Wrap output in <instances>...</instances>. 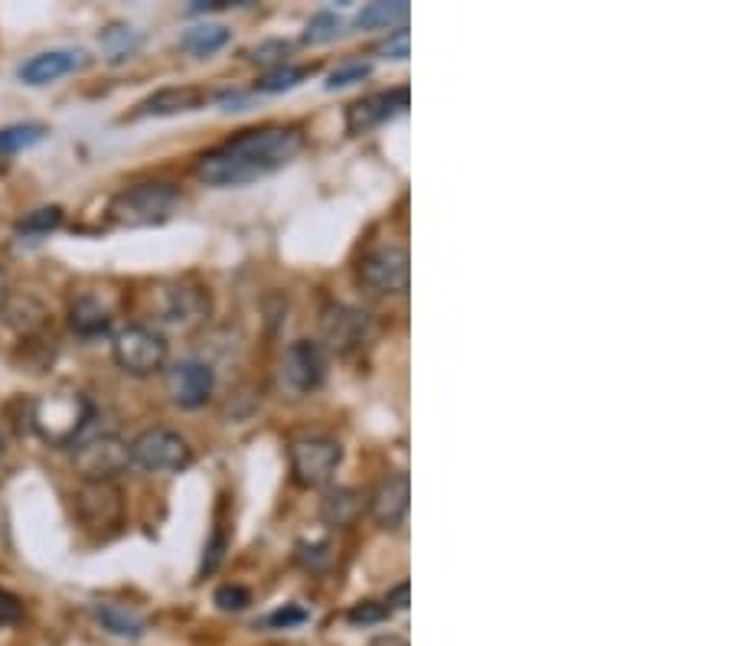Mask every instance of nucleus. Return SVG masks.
<instances>
[{"label":"nucleus","mask_w":734,"mask_h":646,"mask_svg":"<svg viewBox=\"0 0 734 646\" xmlns=\"http://www.w3.org/2000/svg\"><path fill=\"white\" fill-rule=\"evenodd\" d=\"M131 464L147 474H177L193 464V451L183 434L170 428H150L131 444Z\"/></svg>","instance_id":"39448f33"},{"label":"nucleus","mask_w":734,"mask_h":646,"mask_svg":"<svg viewBox=\"0 0 734 646\" xmlns=\"http://www.w3.org/2000/svg\"><path fill=\"white\" fill-rule=\"evenodd\" d=\"M63 225V210L60 206H43V210H33L26 219L17 222V235L20 239H43L50 232H56Z\"/></svg>","instance_id":"393cba45"},{"label":"nucleus","mask_w":734,"mask_h":646,"mask_svg":"<svg viewBox=\"0 0 734 646\" xmlns=\"http://www.w3.org/2000/svg\"><path fill=\"white\" fill-rule=\"evenodd\" d=\"M92 614H95V621L102 624V631H108L111 637H125V640H138V637H145L147 631L145 617H141L138 611L125 607V604L102 601V604L92 607Z\"/></svg>","instance_id":"6ab92c4d"},{"label":"nucleus","mask_w":734,"mask_h":646,"mask_svg":"<svg viewBox=\"0 0 734 646\" xmlns=\"http://www.w3.org/2000/svg\"><path fill=\"white\" fill-rule=\"evenodd\" d=\"M392 617V607L382 604V601H363L350 611V624H379V621H389Z\"/></svg>","instance_id":"7c9ffc66"},{"label":"nucleus","mask_w":734,"mask_h":646,"mask_svg":"<svg viewBox=\"0 0 734 646\" xmlns=\"http://www.w3.org/2000/svg\"><path fill=\"white\" fill-rule=\"evenodd\" d=\"M180 203H183V193H180L173 183L150 180V183H135V187L121 190V193L111 200L108 215H111L118 225L141 229V225H160V222H167L170 215L180 210Z\"/></svg>","instance_id":"f03ea898"},{"label":"nucleus","mask_w":734,"mask_h":646,"mask_svg":"<svg viewBox=\"0 0 734 646\" xmlns=\"http://www.w3.org/2000/svg\"><path fill=\"white\" fill-rule=\"evenodd\" d=\"M304 150V135L297 128H252L220 147L206 150L196 163V177L206 187H248L285 170Z\"/></svg>","instance_id":"f257e3e1"},{"label":"nucleus","mask_w":734,"mask_h":646,"mask_svg":"<svg viewBox=\"0 0 734 646\" xmlns=\"http://www.w3.org/2000/svg\"><path fill=\"white\" fill-rule=\"evenodd\" d=\"M82 53H73V50H50V53H36L30 56L20 70H17V78L23 85H50V82H60L63 75H70L82 66Z\"/></svg>","instance_id":"f3484780"},{"label":"nucleus","mask_w":734,"mask_h":646,"mask_svg":"<svg viewBox=\"0 0 734 646\" xmlns=\"http://www.w3.org/2000/svg\"><path fill=\"white\" fill-rule=\"evenodd\" d=\"M213 389H216V372L200 359H183L167 369V392L173 405L187 412L203 409L213 399Z\"/></svg>","instance_id":"9b49d317"},{"label":"nucleus","mask_w":734,"mask_h":646,"mask_svg":"<svg viewBox=\"0 0 734 646\" xmlns=\"http://www.w3.org/2000/svg\"><path fill=\"white\" fill-rule=\"evenodd\" d=\"M408 108V88H389V92H375V95H366L360 102L350 105L347 112V131L350 135H366L372 128L385 125L389 118L402 115Z\"/></svg>","instance_id":"f8f14e48"},{"label":"nucleus","mask_w":734,"mask_h":646,"mask_svg":"<svg viewBox=\"0 0 734 646\" xmlns=\"http://www.w3.org/2000/svg\"><path fill=\"white\" fill-rule=\"evenodd\" d=\"M225 7H235V0H196V3H190V13H213V10H225Z\"/></svg>","instance_id":"c9c22d12"},{"label":"nucleus","mask_w":734,"mask_h":646,"mask_svg":"<svg viewBox=\"0 0 734 646\" xmlns=\"http://www.w3.org/2000/svg\"><path fill=\"white\" fill-rule=\"evenodd\" d=\"M343 33V17H337V13H330V10H320V13H313L310 17V23H307V30H304V43L307 46H320V43H330V40H337Z\"/></svg>","instance_id":"bb28decb"},{"label":"nucleus","mask_w":734,"mask_h":646,"mask_svg":"<svg viewBox=\"0 0 734 646\" xmlns=\"http://www.w3.org/2000/svg\"><path fill=\"white\" fill-rule=\"evenodd\" d=\"M360 285L372 294H402L408 287V252L402 245H379L360 258Z\"/></svg>","instance_id":"1a4fd4ad"},{"label":"nucleus","mask_w":734,"mask_h":646,"mask_svg":"<svg viewBox=\"0 0 734 646\" xmlns=\"http://www.w3.org/2000/svg\"><path fill=\"white\" fill-rule=\"evenodd\" d=\"M294 480L307 490L327 487L343 460V447L333 437H300L288 447Z\"/></svg>","instance_id":"0eeeda50"},{"label":"nucleus","mask_w":734,"mask_h":646,"mask_svg":"<svg viewBox=\"0 0 734 646\" xmlns=\"http://www.w3.org/2000/svg\"><path fill=\"white\" fill-rule=\"evenodd\" d=\"M78 516L88 529L115 526L121 519V494L111 484H85L78 490Z\"/></svg>","instance_id":"dca6fc26"},{"label":"nucleus","mask_w":734,"mask_h":646,"mask_svg":"<svg viewBox=\"0 0 734 646\" xmlns=\"http://www.w3.org/2000/svg\"><path fill=\"white\" fill-rule=\"evenodd\" d=\"M216 604H220L222 611H245V607L252 604V597H248L245 587H238V584H225V587L216 591Z\"/></svg>","instance_id":"473e14b6"},{"label":"nucleus","mask_w":734,"mask_h":646,"mask_svg":"<svg viewBox=\"0 0 734 646\" xmlns=\"http://www.w3.org/2000/svg\"><path fill=\"white\" fill-rule=\"evenodd\" d=\"M20 617H23V604H20V597L0 587V631L20 624Z\"/></svg>","instance_id":"72a5a7b5"},{"label":"nucleus","mask_w":734,"mask_h":646,"mask_svg":"<svg viewBox=\"0 0 734 646\" xmlns=\"http://www.w3.org/2000/svg\"><path fill=\"white\" fill-rule=\"evenodd\" d=\"M412 7L405 0H375L357 13V27L363 30H402Z\"/></svg>","instance_id":"aec40b11"},{"label":"nucleus","mask_w":734,"mask_h":646,"mask_svg":"<svg viewBox=\"0 0 734 646\" xmlns=\"http://www.w3.org/2000/svg\"><path fill=\"white\" fill-rule=\"evenodd\" d=\"M131 464V447L118 434H95L75 447V470L85 484H111Z\"/></svg>","instance_id":"423d86ee"},{"label":"nucleus","mask_w":734,"mask_h":646,"mask_svg":"<svg viewBox=\"0 0 734 646\" xmlns=\"http://www.w3.org/2000/svg\"><path fill=\"white\" fill-rule=\"evenodd\" d=\"M98 43H102V50H105V56H108L111 63H121V60H128V56L138 50L141 36H138L131 27H125V23H111L108 30H102Z\"/></svg>","instance_id":"5701e85b"},{"label":"nucleus","mask_w":734,"mask_h":646,"mask_svg":"<svg viewBox=\"0 0 734 646\" xmlns=\"http://www.w3.org/2000/svg\"><path fill=\"white\" fill-rule=\"evenodd\" d=\"M304 621H307V611H304V607H294L291 604V607L275 611L265 624H268V627H285V631H288V627H297V624H304Z\"/></svg>","instance_id":"f704fd0d"},{"label":"nucleus","mask_w":734,"mask_h":646,"mask_svg":"<svg viewBox=\"0 0 734 646\" xmlns=\"http://www.w3.org/2000/svg\"><path fill=\"white\" fill-rule=\"evenodd\" d=\"M320 330L337 357H353L372 340V317L350 304H327L320 314Z\"/></svg>","instance_id":"6e6552de"},{"label":"nucleus","mask_w":734,"mask_h":646,"mask_svg":"<svg viewBox=\"0 0 734 646\" xmlns=\"http://www.w3.org/2000/svg\"><path fill=\"white\" fill-rule=\"evenodd\" d=\"M228 40H232L228 27H222V23H196V27H190L180 36V46L187 53H193V56H213V53H220L222 46H228Z\"/></svg>","instance_id":"412c9836"},{"label":"nucleus","mask_w":734,"mask_h":646,"mask_svg":"<svg viewBox=\"0 0 734 646\" xmlns=\"http://www.w3.org/2000/svg\"><path fill=\"white\" fill-rule=\"evenodd\" d=\"M70 327H73L78 337L95 340V337L108 333L111 314H108V307H105L95 294H82V297H75L73 307H70Z\"/></svg>","instance_id":"a211bd4d"},{"label":"nucleus","mask_w":734,"mask_h":646,"mask_svg":"<svg viewBox=\"0 0 734 646\" xmlns=\"http://www.w3.org/2000/svg\"><path fill=\"white\" fill-rule=\"evenodd\" d=\"M408 500H412V480H408V474L398 470V474H389L375 487V494L369 500V512L382 529H398L402 519L408 516Z\"/></svg>","instance_id":"ddd939ff"},{"label":"nucleus","mask_w":734,"mask_h":646,"mask_svg":"<svg viewBox=\"0 0 734 646\" xmlns=\"http://www.w3.org/2000/svg\"><path fill=\"white\" fill-rule=\"evenodd\" d=\"M310 72H313L310 66H291V63H285V66H275L272 72H265V75L255 82V88L265 92V95H278V92H288L294 85H300Z\"/></svg>","instance_id":"a878e982"},{"label":"nucleus","mask_w":734,"mask_h":646,"mask_svg":"<svg viewBox=\"0 0 734 646\" xmlns=\"http://www.w3.org/2000/svg\"><path fill=\"white\" fill-rule=\"evenodd\" d=\"M408 46H412V36L402 27V30H392V36L379 46V56H385V60H408Z\"/></svg>","instance_id":"2f4dec72"},{"label":"nucleus","mask_w":734,"mask_h":646,"mask_svg":"<svg viewBox=\"0 0 734 646\" xmlns=\"http://www.w3.org/2000/svg\"><path fill=\"white\" fill-rule=\"evenodd\" d=\"M225 546H228V532H225V526H216V532H213V539L206 542V555H203V569L200 574L206 578V574H213L220 569L222 555H225Z\"/></svg>","instance_id":"c756f323"},{"label":"nucleus","mask_w":734,"mask_h":646,"mask_svg":"<svg viewBox=\"0 0 734 646\" xmlns=\"http://www.w3.org/2000/svg\"><path fill=\"white\" fill-rule=\"evenodd\" d=\"M50 135L46 125H36V121H26V125H10V128H0V157L7 153H20L33 144H40Z\"/></svg>","instance_id":"b1692460"},{"label":"nucleus","mask_w":734,"mask_h":646,"mask_svg":"<svg viewBox=\"0 0 734 646\" xmlns=\"http://www.w3.org/2000/svg\"><path fill=\"white\" fill-rule=\"evenodd\" d=\"M327 379V353L313 340H294L281 359V385L291 395H310Z\"/></svg>","instance_id":"9d476101"},{"label":"nucleus","mask_w":734,"mask_h":646,"mask_svg":"<svg viewBox=\"0 0 734 646\" xmlns=\"http://www.w3.org/2000/svg\"><path fill=\"white\" fill-rule=\"evenodd\" d=\"M30 422L43 441L66 447L85 434V425L92 422V405L78 392H53L33 405Z\"/></svg>","instance_id":"7ed1b4c3"},{"label":"nucleus","mask_w":734,"mask_h":646,"mask_svg":"<svg viewBox=\"0 0 734 646\" xmlns=\"http://www.w3.org/2000/svg\"><path fill=\"white\" fill-rule=\"evenodd\" d=\"M372 75V66L363 63V60H350V63H340L337 70L327 75V92H337V88H350V85H357V82H363Z\"/></svg>","instance_id":"cd10ccee"},{"label":"nucleus","mask_w":734,"mask_h":646,"mask_svg":"<svg viewBox=\"0 0 734 646\" xmlns=\"http://www.w3.org/2000/svg\"><path fill=\"white\" fill-rule=\"evenodd\" d=\"M210 102L206 88L196 85H173V88H160L150 98H145L135 112V118H173V115H187L196 112Z\"/></svg>","instance_id":"2eb2a0df"},{"label":"nucleus","mask_w":734,"mask_h":646,"mask_svg":"<svg viewBox=\"0 0 734 646\" xmlns=\"http://www.w3.org/2000/svg\"><path fill=\"white\" fill-rule=\"evenodd\" d=\"M285 56H288V43L285 40H265V43H258L252 53H248V60L252 63H258V66H285Z\"/></svg>","instance_id":"c85d7f7f"},{"label":"nucleus","mask_w":734,"mask_h":646,"mask_svg":"<svg viewBox=\"0 0 734 646\" xmlns=\"http://www.w3.org/2000/svg\"><path fill=\"white\" fill-rule=\"evenodd\" d=\"M385 604H392V607H398V611H402V607H408V581H402V584H398V587H395V591L385 597Z\"/></svg>","instance_id":"e433bc0d"},{"label":"nucleus","mask_w":734,"mask_h":646,"mask_svg":"<svg viewBox=\"0 0 734 646\" xmlns=\"http://www.w3.org/2000/svg\"><path fill=\"white\" fill-rule=\"evenodd\" d=\"M0 304H3V272H0Z\"/></svg>","instance_id":"4c0bfd02"},{"label":"nucleus","mask_w":734,"mask_h":646,"mask_svg":"<svg viewBox=\"0 0 734 646\" xmlns=\"http://www.w3.org/2000/svg\"><path fill=\"white\" fill-rule=\"evenodd\" d=\"M360 509H363V497L357 494V490H350V487H337V490H330L327 497H323V519L330 522V526H353L357 522V516H360Z\"/></svg>","instance_id":"4be33fe9"},{"label":"nucleus","mask_w":734,"mask_h":646,"mask_svg":"<svg viewBox=\"0 0 734 646\" xmlns=\"http://www.w3.org/2000/svg\"><path fill=\"white\" fill-rule=\"evenodd\" d=\"M3 454H7V447H3V437H0V460H3Z\"/></svg>","instance_id":"58836bf2"},{"label":"nucleus","mask_w":734,"mask_h":646,"mask_svg":"<svg viewBox=\"0 0 734 646\" xmlns=\"http://www.w3.org/2000/svg\"><path fill=\"white\" fill-rule=\"evenodd\" d=\"M111 357L128 375H153L167 366V340L147 324H128L115 333Z\"/></svg>","instance_id":"20e7f679"},{"label":"nucleus","mask_w":734,"mask_h":646,"mask_svg":"<svg viewBox=\"0 0 734 646\" xmlns=\"http://www.w3.org/2000/svg\"><path fill=\"white\" fill-rule=\"evenodd\" d=\"M206 314H210V294L203 287L190 285L167 290V300L160 307V320L167 327H177V330H190V327L203 324Z\"/></svg>","instance_id":"4468645a"}]
</instances>
